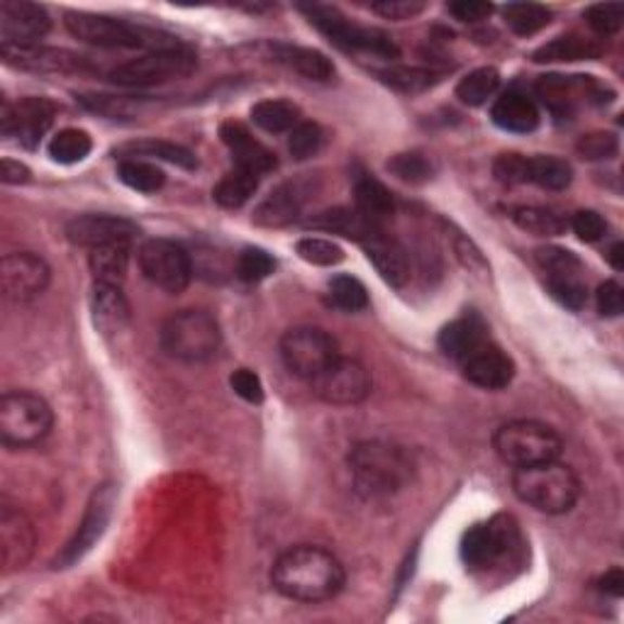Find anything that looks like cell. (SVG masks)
<instances>
[{
  "label": "cell",
  "mask_w": 624,
  "mask_h": 624,
  "mask_svg": "<svg viewBox=\"0 0 624 624\" xmlns=\"http://www.w3.org/2000/svg\"><path fill=\"white\" fill-rule=\"evenodd\" d=\"M230 385H232V391L240 395L242 400L252 403V405L264 403V383H262V379L254 371H250V369L234 371L232 379H230Z\"/></svg>",
  "instance_id": "56"
},
{
  "label": "cell",
  "mask_w": 624,
  "mask_h": 624,
  "mask_svg": "<svg viewBox=\"0 0 624 624\" xmlns=\"http://www.w3.org/2000/svg\"><path fill=\"white\" fill-rule=\"evenodd\" d=\"M493 447L512 469L534 467L561 457L563 442L559 432L537 420H514L495 432Z\"/></svg>",
  "instance_id": "5"
},
{
  "label": "cell",
  "mask_w": 624,
  "mask_h": 624,
  "mask_svg": "<svg viewBox=\"0 0 624 624\" xmlns=\"http://www.w3.org/2000/svg\"><path fill=\"white\" fill-rule=\"evenodd\" d=\"M54 415L44 398L29 391H10L0 398V440L10 449H27L52 432Z\"/></svg>",
  "instance_id": "6"
},
{
  "label": "cell",
  "mask_w": 624,
  "mask_h": 624,
  "mask_svg": "<svg viewBox=\"0 0 624 624\" xmlns=\"http://www.w3.org/2000/svg\"><path fill=\"white\" fill-rule=\"evenodd\" d=\"M56 107L49 103L47 98H25L15 105L3 103V113H0V127H3L5 137H17V142L25 150H35L42 142L49 127H52Z\"/></svg>",
  "instance_id": "17"
},
{
  "label": "cell",
  "mask_w": 624,
  "mask_h": 624,
  "mask_svg": "<svg viewBox=\"0 0 624 624\" xmlns=\"http://www.w3.org/2000/svg\"><path fill=\"white\" fill-rule=\"evenodd\" d=\"M617 147V137L612 132H590L581 137L576 150L588 162H602V158L615 156Z\"/></svg>",
  "instance_id": "53"
},
{
  "label": "cell",
  "mask_w": 624,
  "mask_h": 624,
  "mask_svg": "<svg viewBox=\"0 0 624 624\" xmlns=\"http://www.w3.org/2000/svg\"><path fill=\"white\" fill-rule=\"evenodd\" d=\"M91 150H93L91 135L84 130H74V127L54 135L52 142H49V156H52L59 164L84 162V158L91 154Z\"/></svg>",
  "instance_id": "42"
},
{
  "label": "cell",
  "mask_w": 624,
  "mask_h": 624,
  "mask_svg": "<svg viewBox=\"0 0 624 624\" xmlns=\"http://www.w3.org/2000/svg\"><path fill=\"white\" fill-rule=\"evenodd\" d=\"M91 313L95 327L105 334L120 332L130 322V303H127L120 285L95 283L91 293Z\"/></svg>",
  "instance_id": "28"
},
{
  "label": "cell",
  "mask_w": 624,
  "mask_h": 624,
  "mask_svg": "<svg viewBox=\"0 0 624 624\" xmlns=\"http://www.w3.org/2000/svg\"><path fill=\"white\" fill-rule=\"evenodd\" d=\"M140 269L144 279L166 293H181L193 279V262L181 244L171 240H150L140 246Z\"/></svg>",
  "instance_id": "12"
},
{
  "label": "cell",
  "mask_w": 624,
  "mask_h": 624,
  "mask_svg": "<svg viewBox=\"0 0 624 624\" xmlns=\"http://www.w3.org/2000/svg\"><path fill=\"white\" fill-rule=\"evenodd\" d=\"M66 27L76 39H81L86 44L103 47V49H142V47H176L174 42H158V35L152 29L137 27L125 20H117L111 15H98V13H66Z\"/></svg>",
  "instance_id": "7"
},
{
  "label": "cell",
  "mask_w": 624,
  "mask_h": 624,
  "mask_svg": "<svg viewBox=\"0 0 624 624\" xmlns=\"http://www.w3.org/2000/svg\"><path fill=\"white\" fill-rule=\"evenodd\" d=\"M49 27H52V20L42 5L27 3V0H3L0 3L3 47H35L49 33Z\"/></svg>",
  "instance_id": "18"
},
{
  "label": "cell",
  "mask_w": 624,
  "mask_h": 624,
  "mask_svg": "<svg viewBox=\"0 0 624 624\" xmlns=\"http://www.w3.org/2000/svg\"><path fill=\"white\" fill-rule=\"evenodd\" d=\"M276 269V262L269 252L259 250V246H246V250L237 256V276L246 283H256L269 279Z\"/></svg>",
  "instance_id": "47"
},
{
  "label": "cell",
  "mask_w": 624,
  "mask_h": 624,
  "mask_svg": "<svg viewBox=\"0 0 624 624\" xmlns=\"http://www.w3.org/2000/svg\"><path fill=\"white\" fill-rule=\"evenodd\" d=\"M303 262L315 266H336L344 262V250L332 240H322V237H305L295 246Z\"/></svg>",
  "instance_id": "48"
},
{
  "label": "cell",
  "mask_w": 624,
  "mask_h": 624,
  "mask_svg": "<svg viewBox=\"0 0 624 624\" xmlns=\"http://www.w3.org/2000/svg\"><path fill=\"white\" fill-rule=\"evenodd\" d=\"M379 76L383 78V84H389L400 93H420L437 81V74L420 66H391L379 72Z\"/></svg>",
  "instance_id": "43"
},
{
  "label": "cell",
  "mask_w": 624,
  "mask_h": 624,
  "mask_svg": "<svg viewBox=\"0 0 624 624\" xmlns=\"http://www.w3.org/2000/svg\"><path fill=\"white\" fill-rule=\"evenodd\" d=\"M500 86V74L491 66L475 68L467 78H461L457 86V98L471 107H481L491 101Z\"/></svg>",
  "instance_id": "40"
},
{
  "label": "cell",
  "mask_w": 624,
  "mask_h": 624,
  "mask_svg": "<svg viewBox=\"0 0 624 624\" xmlns=\"http://www.w3.org/2000/svg\"><path fill=\"white\" fill-rule=\"evenodd\" d=\"M88 266L95 283L105 285H123L130 269V242H113L93 246L88 254Z\"/></svg>",
  "instance_id": "31"
},
{
  "label": "cell",
  "mask_w": 624,
  "mask_h": 624,
  "mask_svg": "<svg viewBox=\"0 0 624 624\" xmlns=\"http://www.w3.org/2000/svg\"><path fill=\"white\" fill-rule=\"evenodd\" d=\"M220 137L227 150L232 152L234 168H244V171L256 176L271 174L276 168L273 152L259 140H254L252 132L242 123H225L220 127Z\"/></svg>",
  "instance_id": "23"
},
{
  "label": "cell",
  "mask_w": 624,
  "mask_h": 624,
  "mask_svg": "<svg viewBox=\"0 0 624 624\" xmlns=\"http://www.w3.org/2000/svg\"><path fill=\"white\" fill-rule=\"evenodd\" d=\"M86 107H91L93 113H101L105 117H113V120H120V117H132L140 105L127 101V98H115V95H86L84 98Z\"/></svg>",
  "instance_id": "54"
},
{
  "label": "cell",
  "mask_w": 624,
  "mask_h": 624,
  "mask_svg": "<svg viewBox=\"0 0 624 624\" xmlns=\"http://www.w3.org/2000/svg\"><path fill=\"white\" fill-rule=\"evenodd\" d=\"M493 174L505 186L530 183V156L500 154L493 164Z\"/></svg>",
  "instance_id": "52"
},
{
  "label": "cell",
  "mask_w": 624,
  "mask_h": 624,
  "mask_svg": "<svg viewBox=\"0 0 624 624\" xmlns=\"http://www.w3.org/2000/svg\"><path fill=\"white\" fill-rule=\"evenodd\" d=\"M273 54L279 62L289 64L301 76L310 78V81H330L334 76V66L322 52L310 47H291V44H276Z\"/></svg>",
  "instance_id": "33"
},
{
  "label": "cell",
  "mask_w": 624,
  "mask_h": 624,
  "mask_svg": "<svg viewBox=\"0 0 624 624\" xmlns=\"http://www.w3.org/2000/svg\"><path fill=\"white\" fill-rule=\"evenodd\" d=\"M483 344H488V327L479 315H463L440 332V349L459 364L467 361Z\"/></svg>",
  "instance_id": "25"
},
{
  "label": "cell",
  "mask_w": 624,
  "mask_h": 624,
  "mask_svg": "<svg viewBox=\"0 0 624 624\" xmlns=\"http://www.w3.org/2000/svg\"><path fill=\"white\" fill-rule=\"evenodd\" d=\"M598 310L602 317H617L624 310V291L617 281H606L598 289Z\"/></svg>",
  "instance_id": "59"
},
{
  "label": "cell",
  "mask_w": 624,
  "mask_h": 624,
  "mask_svg": "<svg viewBox=\"0 0 624 624\" xmlns=\"http://www.w3.org/2000/svg\"><path fill=\"white\" fill-rule=\"evenodd\" d=\"M371 10L385 20H410L422 13L424 3L420 0H381V3H373Z\"/></svg>",
  "instance_id": "57"
},
{
  "label": "cell",
  "mask_w": 624,
  "mask_h": 624,
  "mask_svg": "<svg viewBox=\"0 0 624 624\" xmlns=\"http://www.w3.org/2000/svg\"><path fill=\"white\" fill-rule=\"evenodd\" d=\"M322 147V130L315 123H298L289 135V152L295 158H310Z\"/></svg>",
  "instance_id": "50"
},
{
  "label": "cell",
  "mask_w": 624,
  "mask_h": 624,
  "mask_svg": "<svg viewBox=\"0 0 624 624\" xmlns=\"http://www.w3.org/2000/svg\"><path fill=\"white\" fill-rule=\"evenodd\" d=\"M571 227L583 242H598L608 232V222L596 211H578L571 217Z\"/></svg>",
  "instance_id": "55"
},
{
  "label": "cell",
  "mask_w": 624,
  "mask_h": 624,
  "mask_svg": "<svg viewBox=\"0 0 624 624\" xmlns=\"http://www.w3.org/2000/svg\"><path fill=\"white\" fill-rule=\"evenodd\" d=\"M259 178L256 174L244 171V168H234V171L227 174L220 183L215 186V201L220 203L227 211H237L252 201V195L259 188Z\"/></svg>",
  "instance_id": "36"
},
{
  "label": "cell",
  "mask_w": 624,
  "mask_h": 624,
  "mask_svg": "<svg viewBox=\"0 0 624 624\" xmlns=\"http://www.w3.org/2000/svg\"><path fill=\"white\" fill-rule=\"evenodd\" d=\"M389 171L393 176H398L405 183H424L430 181L434 168L432 162L424 154L418 152H405V154H395L389 162Z\"/></svg>",
  "instance_id": "46"
},
{
  "label": "cell",
  "mask_w": 624,
  "mask_h": 624,
  "mask_svg": "<svg viewBox=\"0 0 624 624\" xmlns=\"http://www.w3.org/2000/svg\"><path fill=\"white\" fill-rule=\"evenodd\" d=\"M512 491L522 502H527L534 510L547 514H563L573 510V505L578 502L581 481L571 467L553 459L534 463V467L514 469Z\"/></svg>",
  "instance_id": "3"
},
{
  "label": "cell",
  "mask_w": 624,
  "mask_h": 624,
  "mask_svg": "<svg viewBox=\"0 0 624 624\" xmlns=\"http://www.w3.org/2000/svg\"><path fill=\"white\" fill-rule=\"evenodd\" d=\"M330 298L346 313H359L369 305V293H366V285L354 279V276H336L330 281Z\"/></svg>",
  "instance_id": "45"
},
{
  "label": "cell",
  "mask_w": 624,
  "mask_h": 624,
  "mask_svg": "<svg viewBox=\"0 0 624 624\" xmlns=\"http://www.w3.org/2000/svg\"><path fill=\"white\" fill-rule=\"evenodd\" d=\"M0 178H3V183H10V186L27 183L29 181V168L25 164L13 162V158H3V164H0Z\"/></svg>",
  "instance_id": "60"
},
{
  "label": "cell",
  "mask_w": 624,
  "mask_h": 624,
  "mask_svg": "<svg viewBox=\"0 0 624 624\" xmlns=\"http://www.w3.org/2000/svg\"><path fill=\"white\" fill-rule=\"evenodd\" d=\"M537 264L547 279H566V276H583V264L573 252L561 250V246H544L537 250Z\"/></svg>",
  "instance_id": "44"
},
{
  "label": "cell",
  "mask_w": 624,
  "mask_h": 624,
  "mask_svg": "<svg viewBox=\"0 0 624 624\" xmlns=\"http://www.w3.org/2000/svg\"><path fill=\"white\" fill-rule=\"evenodd\" d=\"M310 389L330 405H356L369 398L371 373L361 361L336 356L322 373L315 375Z\"/></svg>",
  "instance_id": "13"
},
{
  "label": "cell",
  "mask_w": 624,
  "mask_h": 624,
  "mask_svg": "<svg viewBox=\"0 0 624 624\" xmlns=\"http://www.w3.org/2000/svg\"><path fill=\"white\" fill-rule=\"evenodd\" d=\"M588 25L593 27V33H598L600 37L615 35L620 33V27L624 23V5L622 3H598L590 5L586 13Z\"/></svg>",
  "instance_id": "51"
},
{
  "label": "cell",
  "mask_w": 624,
  "mask_h": 624,
  "mask_svg": "<svg viewBox=\"0 0 624 624\" xmlns=\"http://www.w3.org/2000/svg\"><path fill=\"white\" fill-rule=\"evenodd\" d=\"M49 276L52 271L47 262L33 252L8 254L0 262V285H3L5 298L13 303H27L42 295L49 285Z\"/></svg>",
  "instance_id": "16"
},
{
  "label": "cell",
  "mask_w": 624,
  "mask_h": 624,
  "mask_svg": "<svg viewBox=\"0 0 624 624\" xmlns=\"http://www.w3.org/2000/svg\"><path fill=\"white\" fill-rule=\"evenodd\" d=\"M140 232L137 225L117 215H78L66 225V237L78 246L113 244V242H132Z\"/></svg>",
  "instance_id": "20"
},
{
  "label": "cell",
  "mask_w": 624,
  "mask_h": 624,
  "mask_svg": "<svg viewBox=\"0 0 624 624\" xmlns=\"http://www.w3.org/2000/svg\"><path fill=\"white\" fill-rule=\"evenodd\" d=\"M505 25H508L514 35H534L551 23V10L539 3H510L502 8Z\"/></svg>",
  "instance_id": "41"
},
{
  "label": "cell",
  "mask_w": 624,
  "mask_h": 624,
  "mask_svg": "<svg viewBox=\"0 0 624 624\" xmlns=\"http://www.w3.org/2000/svg\"><path fill=\"white\" fill-rule=\"evenodd\" d=\"M573 181V168L559 156H530V183L547 191H563Z\"/></svg>",
  "instance_id": "39"
},
{
  "label": "cell",
  "mask_w": 624,
  "mask_h": 624,
  "mask_svg": "<svg viewBox=\"0 0 624 624\" xmlns=\"http://www.w3.org/2000/svg\"><path fill=\"white\" fill-rule=\"evenodd\" d=\"M354 201L356 211H359L366 220H369L375 230H383V225L391 220L395 213V198L381 181L373 176H359L354 183Z\"/></svg>",
  "instance_id": "29"
},
{
  "label": "cell",
  "mask_w": 624,
  "mask_h": 624,
  "mask_svg": "<svg viewBox=\"0 0 624 624\" xmlns=\"http://www.w3.org/2000/svg\"><path fill=\"white\" fill-rule=\"evenodd\" d=\"M608 259H610L612 266H615L617 271L624 269V244H622V242H617L615 246H612L610 254H608Z\"/></svg>",
  "instance_id": "62"
},
{
  "label": "cell",
  "mask_w": 624,
  "mask_h": 624,
  "mask_svg": "<svg viewBox=\"0 0 624 624\" xmlns=\"http://www.w3.org/2000/svg\"><path fill=\"white\" fill-rule=\"evenodd\" d=\"M162 349L171 359L201 364L213 359L222 344V332L215 317L205 310H181L168 317L158 332Z\"/></svg>",
  "instance_id": "4"
},
{
  "label": "cell",
  "mask_w": 624,
  "mask_h": 624,
  "mask_svg": "<svg viewBox=\"0 0 624 624\" xmlns=\"http://www.w3.org/2000/svg\"><path fill=\"white\" fill-rule=\"evenodd\" d=\"M35 551V527L23 510L13 505H3L0 510V561L3 571L13 573L33 559Z\"/></svg>",
  "instance_id": "19"
},
{
  "label": "cell",
  "mask_w": 624,
  "mask_h": 624,
  "mask_svg": "<svg viewBox=\"0 0 624 624\" xmlns=\"http://www.w3.org/2000/svg\"><path fill=\"white\" fill-rule=\"evenodd\" d=\"M115 500H117V493H115L113 485H101V488L91 495V500H88V505H86L84 520H81V524H78L76 534L72 539H68L64 551L56 557V569L74 566L76 561H81L86 553L95 547V542L103 537L105 527L111 524Z\"/></svg>",
  "instance_id": "14"
},
{
  "label": "cell",
  "mask_w": 624,
  "mask_h": 624,
  "mask_svg": "<svg viewBox=\"0 0 624 624\" xmlns=\"http://www.w3.org/2000/svg\"><path fill=\"white\" fill-rule=\"evenodd\" d=\"M198 59L181 44L154 49V52L144 54L132 62L120 64L111 72V81L117 86H130V88H147V86H162L168 81H178L195 72Z\"/></svg>",
  "instance_id": "8"
},
{
  "label": "cell",
  "mask_w": 624,
  "mask_h": 624,
  "mask_svg": "<svg viewBox=\"0 0 624 624\" xmlns=\"http://www.w3.org/2000/svg\"><path fill=\"white\" fill-rule=\"evenodd\" d=\"M305 10H308L310 23L320 29L324 37H330V42H334L340 49H346V52H366L383 59L398 56V47H395L393 39L381 33V29L356 25L332 8L313 5Z\"/></svg>",
  "instance_id": "10"
},
{
  "label": "cell",
  "mask_w": 624,
  "mask_h": 624,
  "mask_svg": "<svg viewBox=\"0 0 624 624\" xmlns=\"http://www.w3.org/2000/svg\"><path fill=\"white\" fill-rule=\"evenodd\" d=\"M336 356H340L336 342L320 327H295V330L285 332L281 340V359L285 369L308 383L317 373H322Z\"/></svg>",
  "instance_id": "11"
},
{
  "label": "cell",
  "mask_w": 624,
  "mask_h": 624,
  "mask_svg": "<svg viewBox=\"0 0 624 624\" xmlns=\"http://www.w3.org/2000/svg\"><path fill=\"white\" fill-rule=\"evenodd\" d=\"M549 291L563 308L581 310L588 303V289L583 276H566V279H547Z\"/></svg>",
  "instance_id": "49"
},
{
  "label": "cell",
  "mask_w": 624,
  "mask_h": 624,
  "mask_svg": "<svg viewBox=\"0 0 624 624\" xmlns=\"http://www.w3.org/2000/svg\"><path fill=\"white\" fill-rule=\"evenodd\" d=\"M461 366L463 375L483 391H502L508 389L514 379V361L500 346L491 342L483 344L479 352H473Z\"/></svg>",
  "instance_id": "22"
},
{
  "label": "cell",
  "mask_w": 624,
  "mask_h": 624,
  "mask_svg": "<svg viewBox=\"0 0 624 624\" xmlns=\"http://www.w3.org/2000/svg\"><path fill=\"white\" fill-rule=\"evenodd\" d=\"M308 225L313 227V230L342 234V237H346V240H356L359 244L369 234L379 232L359 211H356V207L354 211H349V207H334V211L315 215Z\"/></svg>",
  "instance_id": "32"
},
{
  "label": "cell",
  "mask_w": 624,
  "mask_h": 624,
  "mask_svg": "<svg viewBox=\"0 0 624 624\" xmlns=\"http://www.w3.org/2000/svg\"><path fill=\"white\" fill-rule=\"evenodd\" d=\"M120 154L125 158H147V162H152V158H162V162L168 164H176L181 168H195V154L191 150H186V147L176 144V142H166V140H142V142H130L120 147Z\"/></svg>",
  "instance_id": "34"
},
{
  "label": "cell",
  "mask_w": 624,
  "mask_h": 624,
  "mask_svg": "<svg viewBox=\"0 0 624 624\" xmlns=\"http://www.w3.org/2000/svg\"><path fill=\"white\" fill-rule=\"evenodd\" d=\"M493 123L500 127L505 132H514V135H527L534 132L539 127V107L537 103L527 98L524 93L510 91L502 93L498 101L493 103L491 111Z\"/></svg>",
  "instance_id": "26"
},
{
  "label": "cell",
  "mask_w": 624,
  "mask_h": 624,
  "mask_svg": "<svg viewBox=\"0 0 624 624\" xmlns=\"http://www.w3.org/2000/svg\"><path fill=\"white\" fill-rule=\"evenodd\" d=\"M512 222L520 227V230L537 234V237H559L566 232V217L559 215L551 207H537V205H522L512 211Z\"/></svg>",
  "instance_id": "35"
},
{
  "label": "cell",
  "mask_w": 624,
  "mask_h": 624,
  "mask_svg": "<svg viewBox=\"0 0 624 624\" xmlns=\"http://www.w3.org/2000/svg\"><path fill=\"white\" fill-rule=\"evenodd\" d=\"M3 56L8 64H13L17 68H27V72H42V74H54V72H81L84 68V56H76L72 52H64V49H49V47H3Z\"/></svg>",
  "instance_id": "24"
},
{
  "label": "cell",
  "mask_w": 624,
  "mask_h": 624,
  "mask_svg": "<svg viewBox=\"0 0 624 624\" xmlns=\"http://www.w3.org/2000/svg\"><path fill=\"white\" fill-rule=\"evenodd\" d=\"M361 246L366 256H369V262L373 264V269L379 271L381 279L393 285V289H403V285L410 281L412 276L410 254L398 240H393V237L379 230L366 237Z\"/></svg>",
  "instance_id": "21"
},
{
  "label": "cell",
  "mask_w": 624,
  "mask_h": 624,
  "mask_svg": "<svg viewBox=\"0 0 624 624\" xmlns=\"http://www.w3.org/2000/svg\"><path fill=\"white\" fill-rule=\"evenodd\" d=\"M271 583L289 600L324 602L344 588V566L327 549L301 544L276 559Z\"/></svg>",
  "instance_id": "1"
},
{
  "label": "cell",
  "mask_w": 624,
  "mask_h": 624,
  "mask_svg": "<svg viewBox=\"0 0 624 624\" xmlns=\"http://www.w3.org/2000/svg\"><path fill=\"white\" fill-rule=\"evenodd\" d=\"M520 530L512 518H493L491 522L473 524L463 534L461 559L471 571H488L495 563L512 557L520 549Z\"/></svg>",
  "instance_id": "9"
},
{
  "label": "cell",
  "mask_w": 624,
  "mask_h": 624,
  "mask_svg": "<svg viewBox=\"0 0 624 624\" xmlns=\"http://www.w3.org/2000/svg\"><path fill=\"white\" fill-rule=\"evenodd\" d=\"M305 193L301 191L298 183H283L264 198L262 205L256 207L254 222L264 227H283L298 220L303 211Z\"/></svg>",
  "instance_id": "27"
},
{
  "label": "cell",
  "mask_w": 624,
  "mask_h": 624,
  "mask_svg": "<svg viewBox=\"0 0 624 624\" xmlns=\"http://www.w3.org/2000/svg\"><path fill=\"white\" fill-rule=\"evenodd\" d=\"M447 10L459 23H483L491 17L493 5L485 0H457V3H449Z\"/></svg>",
  "instance_id": "58"
},
{
  "label": "cell",
  "mask_w": 624,
  "mask_h": 624,
  "mask_svg": "<svg viewBox=\"0 0 624 624\" xmlns=\"http://www.w3.org/2000/svg\"><path fill=\"white\" fill-rule=\"evenodd\" d=\"M602 54V44L598 39H586L581 35H563L542 44L532 59L537 64H573V62H593Z\"/></svg>",
  "instance_id": "30"
},
{
  "label": "cell",
  "mask_w": 624,
  "mask_h": 624,
  "mask_svg": "<svg viewBox=\"0 0 624 624\" xmlns=\"http://www.w3.org/2000/svg\"><path fill=\"white\" fill-rule=\"evenodd\" d=\"M252 120L266 132H291L301 120V107L291 101H262L252 107Z\"/></svg>",
  "instance_id": "37"
},
{
  "label": "cell",
  "mask_w": 624,
  "mask_h": 624,
  "mask_svg": "<svg viewBox=\"0 0 624 624\" xmlns=\"http://www.w3.org/2000/svg\"><path fill=\"white\" fill-rule=\"evenodd\" d=\"M537 93L542 103L549 107L553 115H573V111L586 103H608L606 86H600L593 76H542L537 84Z\"/></svg>",
  "instance_id": "15"
},
{
  "label": "cell",
  "mask_w": 624,
  "mask_h": 624,
  "mask_svg": "<svg viewBox=\"0 0 624 624\" xmlns=\"http://www.w3.org/2000/svg\"><path fill=\"white\" fill-rule=\"evenodd\" d=\"M117 176L127 188L140 193H156L166 181L162 168L154 162H147V158H123L120 166H117Z\"/></svg>",
  "instance_id": "38"
},
{
  "label": "cell",
  "mask_w": 624,
  "mask_h": 624,
  "mask_svg": "<svg viewBox=\"0 0 624 624\" xmlns=\"http://www.w3.org/2000/svg\"><path fill=\"white\" fill-rule=\"evenodd\" d=\"M600 590L602 593H608V596H615V598H620L622 593H624V573H622V569H612V571H608L606 576L600 578Z\"/></svg>",
  "instance_id": "61"
},
{
  "label": "cell",
  "mask_w": 624,
  "mask_h": 624,
  "mask_svg": "<svg viewBox=\"0 0 624 624\" xmlns=\"http://www.w3.org/2000/svg\"><path fill=\"white\" fill-rule=\"evenodd\" d=\"M349 471L356 488L369 498L398 493L410 483L415 461L408 451L391 442H361L349 451Z\"/></svg>",
  "instance_id": "2"
}]
</instances>
